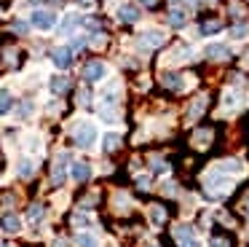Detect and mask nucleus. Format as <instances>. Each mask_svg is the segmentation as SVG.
I'll use <instances>...</instances> for the list:
<instances>
[{
    "label": "nucleus",
    "instance_id": "1a4fd4ad",
    "mask_svg": "<svg viewBox=\"0 0 249 247\" xmlns=\"http://www.w3.org/2000/svg\"><path fill=\"white\" fill-rule=\"evenodd\" d=\"M70 175L75 183H86L89 177H91V166L86 164V161H72L70 164Z\"/></svg>",
    "mask_w": 249,
    "mask_h": 247
},
{
    "label": "nucleus",
    "instance_id": "393cba45",
    "mask_svg": "<svg viewBox=\"0 0 249 247\" xmlns=\"http://www.w3.org/2000/svg\"><path fill=\"white\" fill-rule=\"evenodd\" d=\"M150 215H153V223H156V226L163 220V209H161V207H153V209H150Z\"/></svg>",
    "mask_w": 249,
    "mask_h": 247
},
{
    "label": "nucleus",
    "instance_id": "412c9836",
    "mask_svg": "<svg viewBox=\"0 0 249 247\" xmlns=\"http://www.w3.org/2000/svg\"><path fill=\"white\" fill-rule=\"evenodd\" d=\"M75 245H78V247H97V239H94L91 234H78Z\"/></svg>",
    "mask_w": 249,
    "mask_h": 247
},
{
    "label": "nucleus",
    "instance_id": "4468645a",
    "mask_svg": "<svg viewBox=\"0 0 249 247\" xmlns=\"http://www.w3.org/2000/svg\"><path fill=\"white\" fill-rule=\"evenodd\" d=\"M70 89V81L65 78V75H59V78H51V91H54V94H65V91Z\"/></svg>",
    "mask_w": 249,
    "mask_h": 247
},
{
    "label": "nucleus",
    "instance_id": "7c9ffc66",
    "mask_svg": "<svg viewBox=\"0 0 249 247\" xmlns=\"http://www.w3.org/2000/svg\"><path fill=\"white\" fill-rule=\"evenodd\" d=\"M81 3H83V5H89V3H91V0H81Z\"/></svg>",
    "mask_w": 249,
    "mask_h": 247
},
{
    "label": "nucleus",
    "instance_id": "7ed1b4c3",
    "mask_svg": "<svg viewBox=\"0 0 249 247\" xmlns=\"http://www.w3.org/2000/svg\"><path fill=\"white\" fill-rule=\"evenodd\" d=\"M33 27L35 30H43V32H49V30H54L56 27V14L54 11H46V8H38V11H33Z\"/></svg>",
    "mask_w": 249,
    "mask_h": 247
},
{
    "label": "nucleus",
    "instance_id": "5701e85b",
    "mask_svg": "<svg viewBox=\"0 0 249 247\" xmlns=\"http://www.w3.org/2000/svg\"><path fill=\"white\" fill-rule=\"evenodd\" d=\"M27 218L33 220V223H38V220L43 218V207H40V204H33V207H30V212H27Z\"/></svg>",
    "mask_w": 249,
    "mask_h": 247
},
{
    "label": "nucleus",
    "instance_id": "aec40b11",
    "mask_svg": "<svg viewBox=\"0 0 249 247\" xmlns=\"http://www.w3.org/2000/svg\"><path fill=\"white\" fill-rule=\"evenodd\" d=\"M17 169H19V177H24V180H27V177L33 175V161H30V159H22Z\"/></svg>",
    "mask_w": 249,
    "mask_h": 247
},
{
    "label": "nucleus",
    "instance_id": "0eeeda50",
    "mask_svg": "<svg viewBox=\"0 0 249 247\" xmlns=\"http://www.w3.org/2000/svg\"><path fill=\"white\" fill-rule=\"evenodd\" d=\"M105 75H107V67H105V62H89L86 67H83V78L91 81V83L102 81Z\"/></svg>",
    "mask_w": 249,
    "mask_h": 247
},
{
    "label": "nucleus",
    "instance_id": "a878e982",
    "mask_svg": "<svg viewBox=\"0 0 249 247\" xmlns=\"http://www.w3.org/2000/svg\"><path fill=\"white\" fill-rule=\"evenodd\" d=\"M244 35H247V27H244V24H238V27H233V30H231V38H244Z\"/></svg>",
    "mask_w": 249,
    "mask_h": 247
},
{
    "label": "nucleus",
    "instance_id": "39448f33",
    "mask_svg": "<svg viewBox=\"0 0 249 247\" xmlns=\"http://www.w3.org/2000/svg\"><path fill=\"white\" fill-rule=\"evenodd\" d=\"M174 236H177L179 247H201V242L196 239V231L190 228V226H177V228H174Z\"/></svg>",
    "mask_w": 249,
    "mask_h": 247
},
{
    "label": "nucleus",
    "instance_id": "c85d7f7f",
    "mask_svg": "<svg viewBox=\"0 0 249 247\" xmlns=\"http://www.w3.org/2000/svg\"><path fill=\"white\" fill-rule=\"evenodd\" d=\"M14 27H17V32H27V24H24V21H17Z\"/></svg>",
    "mask_w": 249,
    "mask_h": 247
},
{
    "label": "nucleus",
    "instance_id": "6e6552de",
    "mask_svg": "<svg viewBox=\"0 0 249 247\" xmlns=\"http://www.w3.org/2000/svg\"><path fill=\"white\" fill-rule=\"evenodd\" d=\"M51 59H54V64L59 70H67L72 64V48H67V46H59L54 54H51Z\"/></svg>",
    "mask_w": 249,
    "mask_h": 247
},
{
    "label": "nucleus",
    "instance_id": "dca6fc26",
    "mask_svg": "<svg viewBox=\"0 0 249 247\" xmlns=\"http://www.w3.org/2000/svg\"><path fill=\"white\" fill-rule=\"evenodd\" d=\"M118 145H121V134H115V132L105 134V140H102V148L107 150V153H110V150H115Z\"/></svg>",
    "mask_w": 249,
    "mask_h": 247
},
{
    "label": "nucleus",
    "instance_id": "b1692460",
    "mask_svg": "<svg viewBox=\"0 0 249 247\" xmlns=\"http://www.w3.org/2000/svg\"><path fill=\"white\" fill-rule=\"evenodd\" d=\"M0 110H3V116L11 110V94H8V89H3V107H0Z\"/></svg>",
    "mask_w": 249,
    "mask_h": 247
},
{
    "label": "nucleus",
    "instance_id": "9d476101",
    "mask_svg": "<svg viewBox=\"0 0 249 247\" xmlns=\"http://www.w3.org/2000/svg\"><path fill=\"white\" fill-rule=\"evenodd\" d=\"M83 21H86V19H81V16H78L75 11H70V14L65 16V21L59 24V32H62V35H70V32L75 30L78 24H83Z\"/></svg>",
    "mask_w": 249,
    "mask_h": 247
},
{
    "label": "nucleus",
    "instance_id": "ddd939ff",
    "mask_svg": "<svg viewBox=\"0 0 249 247\" xmlns=\"http://www.w3.org/2000/svg\"><path fill=\"white\" fill-rule=\"evenodd\" d=\"M169 24L177 27V30H179V27H185V24H188V14L179 11V8H172V11H169Z\"/></svg>",
    "mask_w": 249,
    "mask_h": 247
},
{
    "label": "nucleus",
    "instance_id": "f3484780",
    "mask_svg": "<svg viewBox=\"0 0 249 247\" xmlns=\"http://www.w3.org/2000/svg\"><path fill=\"white\" fill-rule=\"evenodd\" d=\"M220 30H222V21H217V19L204 21V24H201V35H217Z\"/></svg>",
    "mask_w": 249,
    "mask_h": 247
},
{
    "label": "nucleus",
    "instance_id": "6ab92c4d",
    "mask_svg": "<svg viewBox=\"0 0 249 247\" xmlns=\"http://www.w3.org/2000/svg\"><path fill=\"white\" fill-rule=\"evenodd\" d=\"M204 105H206V97H198V100L190 105V113H188V118H198L201 116V110H204Z\"/></svg>",
    "mask_w": 249,
    "mask_h": 247
},
{
    "label": "nucleus",
    "instance_id": "2f4dec72",
    "mask_svg": "<svg viewBox=\"0 0 249 247\" xmlns=\"http://www.w3.org/2000/svg\"><path fill=\"white\" fill-rule=\"evenodd\" d=\"M247 212H249V199H247Z\"/></svg>",
    "mask_w": 249,
    "mask_h": 247
},
{
    "label": "nucleus",
    "instance_id": "9b49d317",
    "mask_svg": "<svg viewBox=\"0 0 249 247\" xmlns=\"http://www.w3.org/2000/svg\"><path fill=\"white\" fill-rule=\"evenodd\" d=\"M228 54H231L228 43H209L206 46V57L209 59H228Z\"/></svg>",
    "mask_w": 249,
    "mask_h": 247
},
{
    "label": "nucleus",
    "instance_id": "f257e3e1",
    "mask_svg": "<svg viewBox=\"0 0 249 247\" xmlns=\"http://www.w3.org/2000/svg\"><path fill=\"white\" fill-rule=\"evenodd\" d=\"M204 185H206V191H209L212 196H222V193H228L233 188V180L225 175L222 166H217V169H212L209 175L204 177Z\"/></svg>",
    "mask_w": 249,
    "mask_h": 247
},
{
    "label": "nucleus",
    "instance_id": "bb28decb",
    "mask_svg": "<svg viewBox=\"0 0 249 247\" xmlns=\"http://www.w3.org/2000/svg\"><path fill=\"white\" fill-rule=\"evenodd\" d=\"M83 46H86V38H72V46H70L72 51H81Z\"/></svg>",
    "mask_w": 249,
    "mask_h": 247
},
{
    "label": "nucleus",
    "instance_id": "423d86ee",
    "mask_svg": "<svg viewBox=\"0 0 249 247\" xmlns=\"http://www.w3.org/2000/svg\"><path fill=\"white\" fill-rule=\"evenodd\" d=\"M67 164H70V156H67V153H59V156H56L54 169H51V177H54L56 185H62V183H65V177H67Z\"/></svg>",
    "mask_w": 249,
    "mask_h": 247
},
{
    "label": "nucleus",
    "instance_id": "c756f323",
    "mask_svg": "<svg viewBox=\"0 0 249 247\" xmlns=\"http://www.w3.org/2000/svg\"><path fill=\"white\" fill-rule=\"evenodd\" d=\"M140 3H145V5H156V0H140Z\"/></svg>",
    "mask_w": 249,
    "mask_h": 247
},
{
    "label": "nucleus",
    "instance_id": "cd10ccee",
    "mask_svg": "<svg viewBox=\"0 0 249 247\" xmlns=\"http://www.w3.org/2000/svg\"><path fill=\"white\" fill-rule=\"evenodd\" d=\"M236 105V91H228L225 94V107H233Z\"/></svg>",
    "mask_w": 249,
    "mask_h": 247
},
{
    "label": "nucleus",
    "instance_id": "2eb2a0df",
    "mask_svg": "<svg viewBox=\"0 0 249 247\" xmlns=\"http://www.w3.org/2000/svg\"><path fill=\"white\" fill-rule=\"evenodd\" d=\"M19 228H22V223H19L17 215H6V218H3V231H6V234H17Z\"/></svg>",
    "mask_w": 249,
    "mask_h": 247
},
{
    "label": "nucleus",
    "instance_id": "473e14b6",
    "mask_svg": "<svg viewBox=\"0 0 249 247\" xmlns=\"http://www.w3.org/2000/svg\"><path fill=\"white\" fill-rule=\"evenodd\" d=\"M209 3H212V0H209Z\"/></svg>",
    "mask_w": 249,
    "mask_h": 247
},
{
    "label": "nucleus",
    "instance_id": "f03ea898",
    "mask_svg": "<svg viewBox=\"0 0 249 247\" xmlns=\"http://www.w3.org/2000/svg\"><path fill=\"white\" fill-rule=\"evenodd\" d=\"M72 140H75L78 148H91L94 140H97V129H94V124L91 121L75 124V129H72Z\"/></svg>",
    "mask_w": 249,
    "mask_h": 247
},
{
    "label": "nucleus",
    "instance_id": "f8f14e48",
    "mask_svg": "<svg viewBox=\"0 0 249 247\" xmlns=\"http://www.w3.org/2000/svg\"><path fill=\"white\" fill-rule=\"evenodd\" d=\"M118 19L126 21V24H134V21L140 19V11H137L134 5H121V8H118Z\"/></svg>",
    "mask_w": 249,
    "mask_h": 247
},
{
    "label": "nucleus",
    "instance_id": "4be33fe9",
    "mask_svg": "<svg viewBox=\"0 0 249 247\" xmlns=\"http://www.w3.org/2000/svg\"><path fill=\"white\" fill-rule=\"evenodd\" d=\"M72 223H75V228H89V226H91V218L83 215V212H78L75 218H72Z\"/></svg>",
    "mask_w": 249,
    "mask_h": 247
},
{
    "label": "nucleus",
    "instance_id": "20e7f679",
    "mask_svg": "<svg viewBox=\"0 0 249 247\" xmlns=\"http://www.w3.org/2000/svg\"><path fill=\"white\" fill-rule=\"evenodd\" d=\"M163 32L161 30H145L140 35V48L142 51H153V48H158V46H163Z\"/></svg>",
    "mask_w": 249,
    "mask_h": 247
},
{
    "label": "nucleus",
    "instance_id": "a211bd4d",
    "mask_svg": "<svg viewBox=\"0 0 249 247\" xmlns=\"http://www.w3.org/2000/svg\"><path fill=\"white\" fill-rule=\"evenodd\" d=\"M163 86H169V89H179L182 86V78L179 75H174V73H163Z\"/></svg>",
    "mask_w": 249,
    "mask_h": 247
}]
</instances>
